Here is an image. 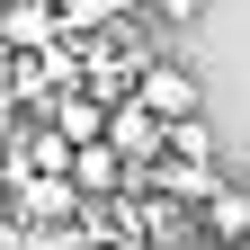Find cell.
<instances>
[{
  "instance_id": "ba28073f",
  "label": "cell",
  "mask_w": 250,
  "mask_h": 250,
  "mask_svg": "<svg viewBox=\"0 0 250 250\" xmlns=\"http://www.w3.org/2000/svg\"><path fill=\"white\" fill-rule=\"evenodd\" d=\"M152 9H161L170 27H188V18H197V9H206V0H152Z\"/></svg>"
},
{
  "instance_id": "8992f818",
  "label": "cell",
  "mask_w": 250,
  "mask_h": 250,
  "mask_svg": "<svg viewBox=\"0 0 250 250\" xmlns=\"http://www.w3.org/2000/svg\"><path fill=\"white\" fill-rule=\"evenodd\" d=\"M107 9H116V0H62V9H54V27H99Z\"/></svg>"
},
{
  "instance_id": "5b68a950",
  "label": "cell",
  "mask_w": 250,
  "mask_h": 250,
  "mask_svg": "<svg viewBox=\"0 0 250 250\" xmlns=\"http://www.w3.org/2000/svg\"><path fill=\"white\" fill-rule=\"evenodd\" d=\"M72 206H81V188H72V179H54V170H18V214H36V224H62Z\"/></svg>"
},
{
  "instance_id": "3957f363",
  "label": "cell",
  "mask_w": 250,
  "mask_h": 250,
  "mask_svg": "<svg viewBox=\"0 0 250 250\" xmlns=\"http://www.w3.org/2000/svg\"><path fill=\"white\" fill-rule=\"evenodd\" d=\"M197 232L224 241V250L250 241V179H214V188H206V197H197Z\"/></svg>"
},
{
  "instance_id": "277c9868",
  "label": "cell",
  "mask_w": 250,
  "mask_h": 250,
  "mask_svg": "<svg viewBox=\"0 0 250 250\" xmlns=\"http://www.w3.org/2000/svg\"><path fill=\"white\" fill-rule=\"evenodd\" d=\"M62 179H72L81 197H116V188L134 179V170H125V161H116V143L99 134V143H72V170H62Z\"/></svg>"
},
{
  "instance_id": "7a4b0ae2",
  "label": "cell",
  "mask_w": 250,
  "mask_h": 250,
  "mask_svg": "<svg viewBox=\"0 0 250 250\" xmlns=\"http://www.w3.org/2000/svg\"><path fill=\"white\" fill-rule=\"evenodd\" d=\"M134 99L170 125V116H197L206 89H197V72H188V62H143V72H134Z\"/></svg>"
},
{
  "instance_id": "6da1fadb",
  "label": "cell",
  "mask_w": 250,
  "mask_h": 250,
  "mask_svg": "<svg viewBox=\"0 0 250 250\" xmlns=\"http://www.w3.org/2000/svg\"><path fill=\"white\" fill-rule=\"evenodd\" d=\"M107 143H116L125 170H152L161 161V116H152L143 99H107Z\"/></svg>"
},
{
  "instance_id": "52a82bcc",
  "label": "cell",
  "mask_w": 250,
  "mask_h": 250,
  "mask_svg": "<svg viewBox=\"0 0 250 250\" xmlns=\"http://www.w3.org/2000/svg\"><path fill=\"white\" fill-rule=\"evenodd\" d=\"M161 250H224V241H206V232H188V224H170V232H161Z\"/></svg>"
}]
</instances>
